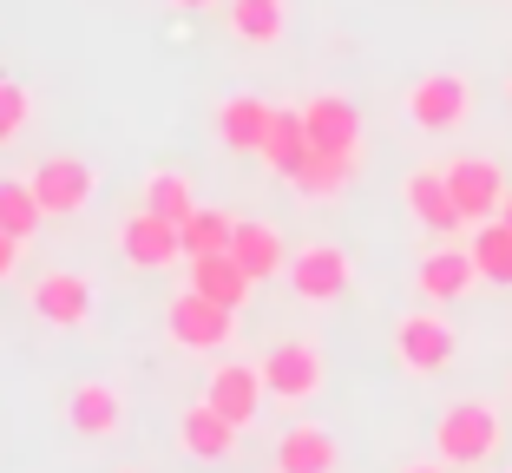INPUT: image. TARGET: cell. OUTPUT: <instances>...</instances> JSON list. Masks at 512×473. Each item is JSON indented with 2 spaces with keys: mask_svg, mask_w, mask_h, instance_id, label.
<instances>
[{
  "mask_svg": "<svg viewBox=\"0 0 512 473\" xmlns=\"http://www.w3.org/2000/svg\"><path fill=\"white\" fill-rule=\"evenodd\" d=\"M499 441H506V421L493 401H447L434 421V460H447V467H486Z\"/></svg>",
  "mask_w": 512,
  "mask_h": 473,
  "instance_id": "cell-1",
  "label": "cell"
},
{
  "mask_svg": "<svg viewBox=\"0 0 512 473\" xmlns=\"http://www.w3.org/2000/svg\"><path fill=\"white\" fill-rule=\"evenodd\" d=\"M33 198H40L46 217H86L92 198H99V171H92V158H73V152H53L33 165Z\"/></svg>",
  "mask_w": 512,
  "mask_h": 473,
  "instance_id": "cell-2",
  "label": "cell"
},
{
  "mask_svg": "<svg viewBox=\"0 0 512 473\" xmlns=\"http://www.w3.org/2000/svg\"><path fill=\"white\" fill-rule=\"evenodd\" d=\"M165 336L178 342V349H191V355H224L230 342H237V316H230L224 303H211V296L178 290L171 309H165Z\"/></svg>",
  "mask_w": 512,
  "mask_h": 473,
  "instance_id": "cell-3",
  "label": "cell"
},
{
  "mask_svg": "<svg viewBox=\"0 0 512 473\" xmlns=\"http://www.w3.org/2000/svg\"><path fill=\"white\" fill-rule=\"evenodd\" d=\"M322 382H329V362H322V349L309 336H289V342H276V349L263 355V388H270V401L302 408V401L322 395Z\"/></svg>",
  "mask_w": 512,
  "mask_h": 473,
  "instance_id": "cell-4",
  "label": "cell"
},
{
  "mask_svg": "<svg viewBox=\"0 0 512 473\" xmlns=\"http://www.w3.org/2000/svg\"><path fill=\"white\" fill-rule=\"evenodd\" d=\"M407 119L421 132H460L473 119V79L460 73H427L407 86Z\"/></svg>",
  "mask_w": 512,
  "mask_h": 473,
  "instance_id": "cell-5",
  "label": "cell"
},
{
  "mask_svg": "<svg viewBox=\"0 0 512 473\" xmlns=\"http://www.w3.org/2000/svg\"><path fill=\"white\" fill-rule=\"evenodd\" d=\"M453 349H460V336H453V322L434 316V309H414V316L394 322V362L407 375H440L453 362Z\"/></svg>",
  "mask_w": 512,
  "mask_h": 473,
  "instance_id": "cell-6",
  "label": "cell"
},
{
  "mask_svg": "<svg viewBox=\"0 0 512 473\" xmlns=\"http://www.w3.org/2000/svg\"><path fill=\"white\" fill-rule=\"evenodd\" d=\"M348 283H355V263H348L342 244H302L289 257V290L302 303H342Z\"/></svg>",
  "mask_w": 512,
  "mask_h": 473,
  "instance_id": "cell-7",
  "label": "cell"
},
{
  "mask_svg": "<svg viewBox=\"0 0 512 473\" xmlns=\"http://www.w3.org/2000/svg\"><path fill=\"white\" fill-rule=\"evenodd\" d=\"M27 303H33V316H40L46 329H86L99 296H92V276H79V270H46V276H33Z\"/></svg>",
  "mask_w": 512,
  "mask_h": 473,
  "instance_id": "cell-8",
  "label": "cell"
},
{
  "mask_svg": "<svg viewBox=\"0 0 512 473\" xmlns=\"http://www.w3.org/2000/svg\"><path fill=\"white\" fill-rule=\"evenodd\" d=\"M119 257L132 263V270H171V263H184V230L171 224V217H158V211L138 204V211L119 224Z\"/></svg>",
  "mask_w": 512,
  "mask_h": 473,
  "instance_id": "cell-9",
  "label": "cell"
},
{
  "mask_svg": "<svg viewBox=\"0 0 512 473\" xmlns=\"http://www.w3.org/2000/svg\"><path fill=\"white\" fill-rule=\"evenodd\" d=\"M447 191H453V204H460L467 224H493V217L506 211V171H499L493 158H480V152L447 165Z\"/></svg>",
  "mask_w": 512,
  "mask_h": 473,
  "instance_id": "cell-10",
  "label": "cell"
},
{
  "mask_svg": "<svg viewBox=\"0 0 512 473\" xmlns=\"http://www.w3.org/2000/svg\"><path fill=\"white\" fill-rule=\"evenodd\" d=\"M302 132H309L316 152L362 158V112H355V99H342V92H316V99H302Z\"/></svg>",
  "mask_w": 512,
  "mask_h": 473,
  "instance_id": "cell-11",
  "label": "cell"
},
{
  "mask_svg": "<svg viewBox=\"0 0 512 473\" xmlns=\"http://www.w3.org/2000/svg\"><path fill=\"white\" fill-rule=\"evenodd\" d=\"M66 428L86 434V441L125 434V388L119 382H73L66 388Z\"/></svg>",
  "mask_w": 512,
  "mask_h": 473,
  "instance_id": "cell-12",
  "label": "cell"
},
{
  "mask_svg": "<svg viewBox=\"0 0 512 473\" xmlns=\"http://www.w3.org/2000/svg\"><path fill=\"white\" fill-rule=\"evenodd\" d=\"M204 401H211L224 421L250 428L256 414H263V401H270V388H263V362H224V368H211V382H204Z\"/></svg>",
  "mask_w": 512,
  "mask_h": 473,
  "instance_id": "cell-13",
  "label": "cell"
},
{
  "mask_svg": "<svg viewBox=\"0 0 512 473\" xmlns=\"http://www.w3.org/2000/svg\"><path fill=\"white\" fill-rule=\"evenodd\" d=\"M237 441H243V428H237V421H224L211 401H191V408L178 414V447L191 460H204V467H224V460L237 454Z\"/></svg>",
  "mask_w": 512,
  "mask_h": 473,
  "instance_id": "cell-14",
  "label": "cell"
},
{
  "mask_svg": "<svg viewBox=\"0 0 512 473\" xmlns=\"http://www.w3.org/2000/svg\"><path fill=\"white\" fill-rule=\"evenodd\" d=\"M230 257L250 270V283H270V276H289V237L263 217H237V237H230Z\"/></svg>",
  "mask_w": 512,
  "mask_h": 473,
  "instance_id": "cell-15",
  "label": "cell"
},
{
  "mask_svg": "<svg viewBox=\"0 0 512 473\" xmlns=\"http://www.w3.org/2000/svg\"><path fill=\"white\" fill-rule=\"evenodd\" d=\"M276 473H342V441L316 421H296L276 441Z\"/></svg>",
  "mask_w": 512,
  "mask_h": 473,
  "instance_id": "cell-16",
  "label": "cell"
},
{
  "mask_svg": "<svg viewBox=\"0 0 512 473\" xmlns=\"http://www.w3.org/2000/svg\"><path fill=\"white\" fill-rule=\"evenodd\" d=\"M414 283H421V296H427V303H460V296H467L473 283H480V263H473V250L440 244V250H427V257H421Z\"/></svg>",
  "mask_w": 512,
  "mask_h": 473,
  "instance_id": "cell-17",
  "label": "cell"
},
{
  "mask_svg": "<svg viewBox=\"0 0 512 473\" xmlns=\"http://www.w3.org/2000/svg\"><path fill=\"white\" fill-rule=\"evenodd\" d=\"M184 270H191V290L211 296V303H224L230 316H243V303H250V270H243L230 250H217V257H184Z\"/></svg>",
  "mask_w": 512,
  "mask_h": 473,
  "instance_id": "cell-18",
  "label": "cell"
},
{
  "mask_svg": "<svg viewBox=\"0 0 512 473\" xmlns=\"http://www.w3.org/2000/svg\"><path fill=\"white\" fill-rule=\"evenodd\" d=\"M401 198H407V211H414V224H427V230H440V237H453V230L467 224L460 217V204H453V191H447V171H407V184H401Z\"/></svg>",
  "mask_w": 512,
  "mask_h": 473,
  "instance_id": "cell-19",
  "label": "cell"
},
{
  "mask_svg": "<svg viewBox=\"0 0 512 473\" xmlns=\"http://www.w3.org/2000/svg\"><path fill=\"white\" fill-rule=\"evenodd\" d=\"M270 119L276 106L270 99H256V92H230L224 106H217V138H224L230 152H263V138H270Z\"/></svg>",
  "mask_w": 512,
  "mask_h": 473,
  "instance_id": "cell-20",
  "label": "cell"
},
{
  "mask_svg": "<svg viewBox=\"0 0 512 473\" xmlns=\"http://www.w3.org/2000/svg\"><path fill=\"white\" fill-rule=\"evenodd\" d=\"M309 152H316V145H309V132H302V106H296V112H289V106H276L270 138H263V152H256V158H263V171L289 184V178L302 171V158H309Z\"/></svg>",
  "mask_w": 512,
  "mask_h": 473,
  "instance_id": "cell-21",
  "label": "cell"
},
{
  "mask_svg": "<svg viewBox=\"0 0 512 473\" xmlns=\"http://www.w3.org/2000/svg\"><path fill=\"white\" fill-rule=\"evenodd\" d=\"M355 171H362V158L309 152V158H302V171L289 178V191H296V198H309V204H329V198H342L348 184H355Z\"/></svg>",
  "mask_w": 512,
  "mask_h": 473,
  "instance_id": "cell-22",
  "label": "cell"
},
{
  "mask_svg": "<svg viewBox=\"0 0 512 473\" xmlns=\"http://www.w3.org/2000/svg\"><path fill=\"white\" fill-rule=\"evenodd\" d=\"M224 27L243 46H276L289 33V0H224Z\"/></svg>",
  "mask_w": 512,
  "mask_h": 473,
  "instance_id": "cell-23",
  "label": "cell"
},
{
  "mask_svg": "<svg viewBox=\"0 0 512 473\" xmlns=\"http://www.w3.org/2000/svg\"><path fill=\"white\" fill-rule=\"evenodd\" d=\"M138 204H145V211H158V217H171V224L184 230V217L197 211V191H191V178H184V171L158 165V171H145V191H138Z\"/></svg>",
  "mask_w": 512,
  "mask_h": 473,
  "instance_id": "cell-24",
  "label": "cell"
},
{
  "mask_svg": "<svg viewBox=\"0 0 512 473\" xmlns=\"http://www.w3.org/2000/svg\"><path fill=\"white\" fill-rule=\"evenodd\" d=\"M473 263H480V283H506L512 290V224L493 217V224H473Z\"/></svg>",
  "mask_w": 512,
  "mask_h": 473,
  "instance_id": "cell-25",
  "label": "cell"
},
{
  "mask_svg": "<svg viewBox=\"0 0 512 473\" xmlns=\"http://www.w3.org/2000/svg\"><path fill=\"white\" fill-rule=\"evenodd\" d=\"M230 237H237V217L224 204H197L184 217V257H217V250H230Z\"/></svg>",
  "mask_w": 512,
  "mask_h": 473,
  "instance_id": "cell-26",
  "label": "cell"
},
{
  "mask_svg": "<svg viewBox=\"0 0 512 473\" xmlns=\"http://www.w3.org/2000/svg\"><path fill=\"white\" fill-rule=\"evenodd\" d=\"M40 224H46V211H40V198H33V184L27 178H0V230L20 237V244H33Z\"/></svg>",
  "mask_w": 512,
  "mask_h": 473,
  "instance_id": "cell-27",
  "label": "cell"
},
{
  "mask_svg": "<svg viewBox=\"0 0 512 473\" xmlns=\"http://www.w3.org/2000/svg\"><path fill=\"white\" fill-rule=\"evenodd\" d=\"M27 125H33V92L20 86V79H0V152H7Z\"/></svg>",
  "mask_w": 512,
  "mask_h": 473,
  "instance_id": "cell-28",
  "label": "cell"
},
{
  "mask_svg": "<svg viewBox=\"0 0 512 473\" xmlns=\"http://www.w3.org/2000/svg\"><path fill=\"white\" fill-rule=\"evenodd\" d=\"M20 257H27V244H20V237H7V230H0V283H7V276L20 270Z\"/></svg>",
  "mask_w": 512,
  "mask_h": 473,
  "instance_id": "cell-29",
  "label": "cell"
},
{
  "mask_svg": "<svg viewBox=\"0 0 512 473\" xmlns=\"http://www.w3.org/2000/svg\"><path fill=\"white\" fill-rule=\"evenodd\" d=\"M401 473H447V460H407Z\"/></svg>",
  "mask_w": 512,
  "mask_h": 473,
  "instance_id": "cell-30",
  "label": "cell"
},
{
  "mask_svg": "<svg viewBox=\"0 0 512 473\" xmlns=\"http://www.w3.org/2000/svg\"><path fill=\"white\" fill-rule=\"evenodd\" d=\"M171 7H184V14H197V7H211V0H171Z\"/></svg>",
  "mask_w": 512,
  "mask_h": 473,
  "instance_id": "cell-31",
  "label": "cell"
},
{
  "mask_svg": "<svg viewBox=\"0 0 512 473\" xmlns=\"http://www.w3.org/2000/svg\"><path fill=\"white\" fill-rule=\"evenodd\" d=\"M499 217H506V224H512V191H506V211H499Z\"/></svg>",
  "mask_w": 512,
  "mask_h": 473,
  "instance_id": "cell-32",
  "label": "cell"
},
{
  "mask_svg": "<svg viewBox=\"0 0 512 473\" xmlns=\"http://www.w3.org/2000/svg\"><path fill=\"white\" fill-rule=\"evenodd\" d=\"M506 99H512V79H506Z\"/></svg>",
  "mask_w": 512,
  "mask_h": 473,
  "instance_id": "cell-33",
  "label": "cell"
},
{
  "mask_svg": "<svg viewBox=\"0 0 512 473\" xmlns=\"http://www.w3.org/2000/svg\"><path fill=\"white\" fill-rule=\"evenodd\" d=\"M119 473H138V467H119Z\"/></svg>",
  "mask_w": 512,
  "mask_h": 473,
  "instance_id": "cell-34",
  "label": "cell"
}]
</instances>
